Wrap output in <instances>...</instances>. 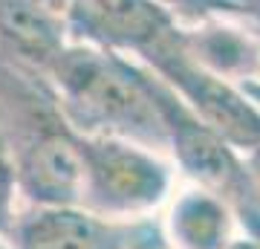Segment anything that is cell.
Returning <instances> with one entry per match:
<instances>
[{"mask_svg": "<svg viewBox=\"0 0 260 249\" xmlns=\"http://www.w3.org/2000/svg\"><path fill=\"white\" fill-rule=\"evenodd\" d=\"M47 81L78 133L124 136L168 151L159 78L145 64L70 41L47 70Z\"/></svg>", "mask_w": 260, "mask_h": 249, "instance_id": "1", "label": "cell"}, {"mask_svg": "<svg viewBox=\"0 0 260 249\" xmlns=\"http://www.w3.org/2000/svg\"><path fill=\"white\" fill-rule=\"evenodd\" d=\"M81 206L113 220H153L179 183L168 151L124 136L78 133Z\"/></svg>", "mask_w": 260, "mask_h": 249, "instance_id": "2", "label": "cell"}, {"mask_svg": "<svg viewBox=\"0 0 260 249\" xmlns=\"http://www.w3.org/2000/svg\"><path fill=\"white\" fill-rule=\"evenodd\" d=\"M162 249H260V200L179 180L156 214Z\"/></svg>", "mask_w": 260, "mask_h": 249, "instance_id": "3", "label": "cell"}, {"mask_svg": "<svg viewBox=\"0 0 260 249\" xmlns=\"http://www.w3.org/2000/svg\"><path fill=\"white\" fill-rule=\"evenodd\" d=\"M15 249H162L153 220H113L87 206H23Z\"/></svg>", "mask_w": 260, "mask_h": 249, "instance_id": "4", "label": "cell"}, {"mask_svg": "<svg viewBox=\"0 0 260 249\" xmlns=\"http://www.w3.org/2000/svg\"><path fill=\"white\" fill-rule=\"evenodd\" d=\"M67 26L75 44L145 64L179 29V18L162 0H67Z\"/></svg>", "mask_w": 260, "mask_h": 249, "instance_id": "5", "label": "cell"}, {"mask_svg": "<svg viewBox=\"0 0 260 249\" xmlns=\"http://www.w3.org/2000/svg\"><path fill=\"white\" fill-rule=\"evenodd\" d=\"M182 46L205 73L249 87L260 70V18L246 9L208 12L182 23Z\"/></svg>", "mask_w": 260, "mask_h": 249, "instance_id": "6", "label": "cell"}, {"mask_svg": "<svg viewBox=\"0 0 260 249\" xmlns=\"http://www.w3.org/2000/svg\"><path fill=\"white\" fill-rule=\"evenodd\" d=\"M70 41L67 0H0V61L47 75Z\"/></svg>", "mask_w": 260, "mask_h": 249, "instance_id": "7", "label": "cell"}, {"mask_svg": "<svg viewBox=\"0 0 260 249\" xmlns=\"http://www.w3.org/2000/svg\"><path fill=\"white\" fill-rule=\"evenodd\" d=\"M20 209H23V197H20L18 183V165H15L9 139L0 130V232L12 229Z\"/></svg>", "mask_w": 260, "mask_h": 249, "instance_id": "8", "label": "cell"}, {"mask_svg": "<svg viewBox=\"0 0 260 249\" xmlns=\"http://www.w3.org/2000/svg\"><path fill=\"white\" fill-rule=\"evenodd\" d=\"M240 157H243V162H246V171H249L251 183H254V188H257V194H260V145L243 151Z\"/></svg>", "mask_w": 260, "mask_h": 249, "instance_id": "9", "label": "cell"}, {"mask_svg": "<svg viewBox=\"0 0 260 249\" xmlns=\"http://www.w3.org/2000/svg\"><path fill=\"white\" fill-rule=\"evenodd\" d=\"M0 249H15V240L9 232H0Z\"/></svg>", "mask_w": 260, "mask_h": 249, "instance_id": "10", "label": "cell"}, {"mask_svg": "<svg viewBox=\"0 0 260 249\" xmlns=\"http://www.w3.org/2000/svg\"><path fill=\"white\" fill-rule=\"evenodd\" d=\"M237 3H240V6H243V9H254V6H257V3H260V0H237Z\"/></svg>", "mask_w": 260, "mask_h": 249, "instance_id": "11", "label": "cell"}, {"mask_svg": "<svg viewBox=\"0 0 260 249\" xmlns=\"http://www.w3.org/2000/svg\"><path fill=\"white\" fill-rule=\"evenodd\" d=\"M251 15H257V18H260V3L254 6V9H251Z\"/></svg>", "mask_w": 260, "mask_h": 249, "instance_id": "12", "label": "cell"}]
</instances>
